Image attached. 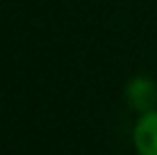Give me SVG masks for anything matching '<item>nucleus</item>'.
<instances>
[{"instance_id": "obj_1", "label": "nucleus", "mask_w": 157, "mask_h": 155, "mask_svg": "<svg viewBox=\"0 0 157 155\" xmlns=\"http://www.w3.org/2000/svg\"><path fill=\"white\" fill-rule=\"evenodd\" d=\"M134 148L139 155H157V112H146V116L137 123Z\"/></svg>"}, {"instance_id": "obj_2", "label": "nucleus", "mask_w": 157, "mask_h": 155, "mask_svg": "<svg viewBox=\"0 0 157 155\" xmlns=\"http://www.w3.org/2000/svg\"><path fill=\"white\" fill-rule=\"evenodd\" d=\"M128 100L134 110L141 112H153L150 107L157 100V87L150 82L148 78H134L128 84Z\"/></svg>"}]
</instances>
